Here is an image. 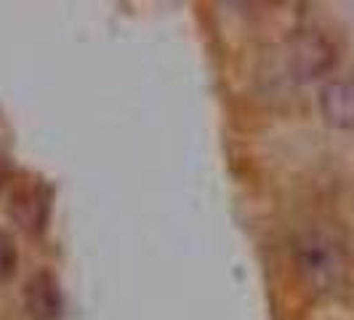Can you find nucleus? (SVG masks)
Masks as SVG:
<instances>
[{
	"mask_svg": "<svg viewBox=\"0 0 354 320\" xmlns=\"http://www.w3.org/2000/svg\"><path fill=\"white\" fill-rule=\"evenodd\" d=\"M293 259L301 281L319 296L338 294L349 278V254L330 227L312 224L293 243Z\"/></svg>",
	"mask_w": 354,
	"mask_h": 320,
	"instance_id": "obj_1",
	"label": "nucleus"
},
{
	"mask_svg": "<svg viewBox=\"0 0 354 320\" xmlns=\"http://www.w3.org/2000/svg\"><path fill=\"white\" fill-rule=\"evenodd\" d=\"M285 59H288V70L296 80H315L333 70L336 48L325 35L306 30V33L290 37V43L285 48Z\"/></svg>",
	"mask_w": 354,
	"mask_h": 320,
	"instance_id": "obj_2",
	"label": "nucleus"
},
{
	"mask_svg": "<svg viewBox=\"0 0 354 320\" xmlns=\"http://www.w3.org/2000/svg\"><path fill=\"white\" fill-rule=\"evenodd\" d=\"M11 219L17 222L19 227L30 235H40L46 230L48 222V211H51V190L46 184H30L21 187L11 197Z\"/></svg>",
	"mask_w": 354,
	"mask_h": 320,
	"instance_id": "obj_3",
	"label": "nucleus"
},
{
	"mask_svg": "<svg viewBox=\"0 0 354 320\" xmlns=\"http://www.w3.org/2000/svg\"><path fill=\"white\" fill-rule=\"evenodd\" d=\"M24 310L32 320H59L64 310L62 288L51 272H37L24 285Z\"/></svg>",
	"mask_w": 354,
	"mask_h": 320,
	"instance_id": "obj_4",
	"label": "nucleus"
},
{
	"mask_svg": "<svg viewBox=\"0 0 354 320\" xmlns=\"http://www.w3.org/2000/svg\"><path fill=\"white\" fill-rule=\"evenodd\" d=\"M319 112L328 125L354 131V80H333L319 91Z\"/></svg>",
	"mask_w": 354,
	"mask_h": 320,
	"instance_id": "obj_5",
	"label": "nucleus"
},
{
	"mask_svg": "<svg viewBox=\"0 0 354 320\" xmlns=\"http://www.w3.org/2000/svg\"><path fill=\"white\" fill-rule=\"evenodd\" d=\"M17 265H19L17 243H14V238L8 232L0 230V283H6V281L14 278Z\"/></svg>",
	"mask_w": 354,
	"mask_h": 320,
	"instance_id": "obj_6",
	"label": "nucleus"
},
{
	"mask_svg": "<svg viewBox=\"0 0 354 320\" xmlns=\"http://www.w3.org/2000/svg\"><path fill=\"white\" fill-rule=\"evenodd\" d=\"M6 179H8V160H6V155L0 152V187H3Z\"/></svg>",
	"mask_w": 354,
	"mask_h": 320,
	"instance_id": "obj_7",
	"label": "nucleus"
}]
</instances>
